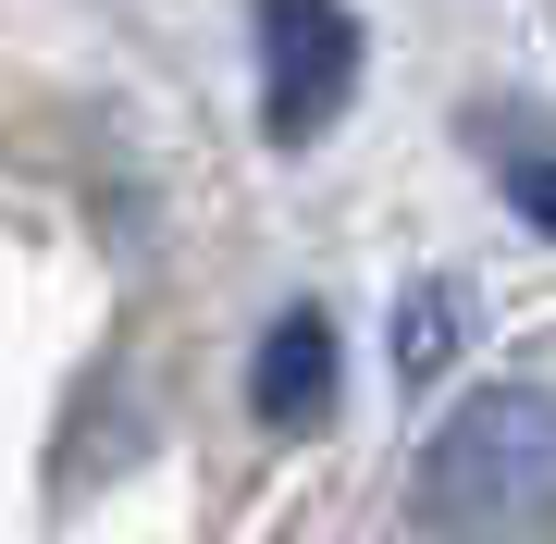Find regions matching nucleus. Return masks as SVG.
<instances>
[{
	"label": "nucleus",
	"mask_w": 556,
	"mask_h": 544,
	"mask_svg": "<svg viewBox=\"0 0 556 544\" xmlns=\"http://www.w3.org/2000/svg\"><path fill=\"white\" fill-rule=\"evenodd\" d=\"M321 408H334V322L298 309V322H273V346H260V421L309 433Z\"/></svg>",
	"instance_id": "nucleus-3"
},
{
	"label": "nucleus",
	"mask_w": 556,
	"mask_h": 544,
	"mask_svg": "<svg viewBox=\"0 0 556 544\" xmlns=\"http://www.w3.org/2000/svg\"><path fill=\"white\" fill-rule=\"evenodd\" d=\"M445 334H457V298L420 284V298H408V371H445Z\"/></svg>",
	"instance_id": "nucleus-4"
},
{
	"label": "nucleus",
	"mask_w": 556,
	"mask_h": 544,
	"mask_svg": "<svg viewBox=\"0 0 556 544\" xmlns=\"http://www.w3.org/2000/svg\"><path fill=\"white\" fill-rule=\"evenodd\" d=\"M358 87V13L346 0H260V124L273 149H309Z\"/></svg>",
	"instance_id": "nucleus-2"
},
{
	"label": "nucleus",
	"mask_w": 556,
	"mask_h": 544,
	"mask_svg": "<svg viewBox=\"0 0 556 544\" xmlns=\"http://www.w3.org/2000/svg\"><path fill=\"white\" fill-rule=\"evenodd\" d=\"M507 199H519V223H532V236H556V162H519Z\"/></svg>",
	"instance_id": "nucleus-5"
},
{
	"label": "nucleus",
	"mask_w": 556,
	"mask_h": 544,
	"mask_svg": "<svg viewBox=\"0 0 556 544\" xmlns=\"http://www.w3.org/2000/svg\"><path fill=\"white\" fill-rule=\"evenodd\" d=\"M408 507L433 532H544L556 520V396L544 383H482V396L420 445Z\"/></svg>",
	"instance_id": "nucleus-1"
}]
</instances>
